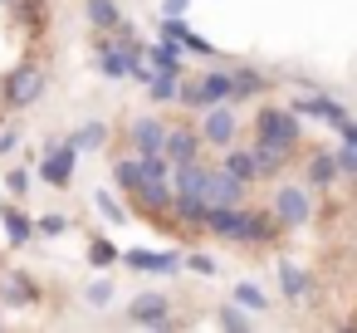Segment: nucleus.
<instances>
[{
	"instance_id": "obj_23",
	"label": "nucleus",
	"mask_w": 357,
	"mask_h": 333,
	"mask_svg": "<svg viewBox=\"0 0 357 333\" xmlns=\"http://www.w3.org/2000/svg\"><path fill=\"white\" fill-rule=\"evenodd\" d=\"M10 10L20 15V25H30V35H45V25H50L45 0H10Z\"/></svg>"
},
{
	"instance_id": "obj_1",
	"label": "nucleus",
	"mask_w": 357,
	"mask_h": 333,
	"mask_svg": "<svg viewBox=\"0 0 357 333\" xmlns=\"http://www.w3.org/2000/svg\"><path fill=\"white\" fill-rule=\"evenodd\" d=\"M255 142L274 147V152H294L298 147V113L294 108H259L255 113Z\"/></svg>"
},
{
	"instance_id": "obj_16",
	"label": "nucleus",
	"mask_w": 357,
	"mask_h": 333,
	"mask_svg": "<svg viewBox=\"0 0 357 333\" xmlns=\"http://www.w3.org/2000/svg\"><path fill=\"white\" fill-rule=\"evenodd\" d=\"M240 196H245V182L235 177V172H211V182H206V201L211 206H240Z\"/></svg>"
},
{
	"instance_id": "obj_15",
	"label": "nucleus",
	"mask_w": 357,
	"mask_h": 333,
	"mask_svg": "<svg viewBox=\"0 0 357 333\" xmlns=\"http://www.w3.org/2000/svg\"><path fill=\"white\" fill-rule=\"evenodd\" d=\"M206 182H211V167H201V157L172 167V186H176V196H206Z\"/></svg>"
},
{
	"instance_id": "obj_43",
	"label": "nucleus",
	"mask_w": 357,
	"mask_h": 333,
	"mask_svg": "<svg viewBox=\"0 0 357 333\" xmlns=\"http://www.w3.org/2000/svg\"><path fill=\"white\" fill-rule=\"evenodd\" d=\"M0 6H10V0H0Z\"/></svg>"
},
{
	"instance_id": "obj_14",
	"label": "nucleus",
	"mask_w": 357,
	"mask_h": 333,
	"mask_svg": "<svg viewBox=\"0 0 357 333\" xmlns=\"http://www.w3.org/2000/svg\"><path fill=\"white\" fill-rule=\"evenodd\" d=\"M201 142H206V138L181 123V128H167V147H162V152H167L172 162H196V157H201Z\"/></svg>"
},
{
	"instance_id": "obj_10",
	"label": "nucleus",
	"mask_w": 357,
	"mask_h": 333,
	"mask_svg": "<svg viewBox=\"0 0 357 333\" xmlns=\"http://www.w3.org/2000/svg\"><path fill=\"white\" fill-rule=\"evenodd\" d=\"M128 318L132 323H147V328H167L172 323V304H167V294H137L128 304Z\"/></svg>"
},
{
	"instance_id": "obj_18",
	"label": "nucleus",
	"mask_w": 357,
	"mask_h": 333,
	"mask_svg": "<svg viewBox=\"0 0 357 333\" xmlns=\"http://www.w3.org/2000/svg\"><path fill=\"white\" fill-rule=\"evenodd\" d=\"M206 230L220 235V240H235V245H240V235H245V211H240V206H211Z\"/></svg>"
},
{
	"instance_id": "obj_12",
	"label": "nucleus",
	"mask_w": 357,
	"mask_h": 333,
	"mask_svg": "<svg viewBox=\"0 0 357 333\" xmlns=\"http://www.w3.org/2000/svg\"><path fill=\"white\" fill-rule=\"evenodd\" d=\"M132 201H137L142 211L162 216V211H172V201H176V186H172V182H162V177H147V182L132 191Z\"/></svg>"
},
{
	"instance_id": "obj_8",
	"label": "nucleus",
	"mask_w": 357,
	"mask_h": 333,
	"mask_svg": "<svg viewBox=\"0 0 357 333\" xmlns=\"http://www.w3.org/2000/svg\"><path fill=\"white\" fill-rule=\"evenodd\" d=\"M123 265H128V269H142V274H176L186 260H181L176 250H128Z\"/></svg>"
},
{
	"instance_id": "obj_11",
	"label": "nucleus",
	"mask_w": 357,
	"mask_h": 333,
	"mask_svg": "<svg viewBox=\"0 0 357 333\" xmlns=\"http://www.w3.org/2000/svg\"><path fill=\"white\" fill-rule=\"evenodd\" d=\"M294 113H298V118H323L328 128H342V123H347V108H342L337 98H328V94H308V98H298Z\"/></svg>"
},
{
	"instance_id": "obj_21",
	"label": "nucleus",
	"mask_w": 357,
	"mask_h": 333,
	"mask_svg": "<svg viewBox=\"0 0 357 333\" xmlns=\"http://www.w3.org/2000/svg\"><path fill=\"white\" fill-rule=\"evenodd\" d=\"M279 289H284V299H294V304H298V299H308V289H313V284H308V274H303L294 260H279Z\"/></svg>"
},
{
	"instance_id": "obj_37",
	"label": "nucleus",
	"mask_w": 357,
	"mask_h": 333,
	"mask_svg": "<svg viewBox=\"0 0 357 333\" xmlns=\"http://www.w3.org/2000/svg\"><path fill=\"white\" fill-rule=\"evenodd\" d=\"M64 230H69V216H59V211L40 216V235H64Z\"/></svg>"
},
{
	"instance_id": "obj_2",
	"label": "nucleus",
	"mask_w": 357,
	"mask_h": 333,
	"mask_svg": "<svg viewBox=\"0 0 357 333\" xmlns=\"http://www.w3.org/2000/svg\"><path fill=\"white\" fill-rule=\"evenodd\" d=\"M0 94H6V108H30L40 94H45V69L40 64H20L6 74V84H0Z\"/></svg>"
},
{
	"instance_id": "obj_30",
	"label": "nucleus",
	"mask_w": 357,
	"mask_h": 333,
	"mask_svg": "<svg viewBox=\"0 0 357 333\" xmlns=\"http://www.w3.org/2000/svg\"><path fill=\"white\" fill-rule=\"evenodd\" d=\"M118 260H123V255H118V245H113V240H103V235H98V240H89V265L108 269V265H118Z\"/></svg>"
},
{
	"instance_id": "obj_7",
	"label": "nucleus",
	"mask_w": 357,
	"mask_h": 333,
	"mask_svg": "<svg viewBox=\"0 0 357 333\" xmlns=\"http://www.w3.org/2000/svg\"><path fill=\"white\" fill-rule=\"evenodd\" d=\"M128 147L137 152V157H147V152H162L167 147V128L147 113V118H132L128 123Z\"/></svg>"
},
{
	"instance_id": "obj_5",
	"label": "nucleus",
	"mask_w": 357,
	"mask_h": 333,
	"mask_svg": "<svg viewBox=\"0 0 357 333\" xmlns=\"http://www.w3.org/2000/svg\"><path fill=\"white\" fill-rule=\"evenodd\" d=\"M308 211H313V206H308V191H303V186H279V191H274V216L284 221V230H298V225L308 221Z\"/></svg>"
},
{
	"instance_id": "obj_32",
	"label": "nucleus",
	"mask_w": 357,
	"mask_h": 333,
	"mask_svg": "<svg viewBox=\"0 0 357 333\" xmlns=\"http://www.w3.org/2000/svg\"><path fill=\"white\" fill-rule=\"evenodd\" d=\"M215 323H220V328H230V333H235V328H250V309H245L240 299H235V304H220Z\"/></svg>"
},
{
	"instance_id": "obj_24",
	"label": "nucleus",
	"mask_w": 357,
	"mask_h": 333,
	"mask_svg": "<svg viewBox=\"0 0 357 333\" xmlns=\"http://www.w3.org/2000/svg\"><path fill=\"white\" fill-rule=\"evenodd\" d=\"M0 221H6V235H10V245H30V235L40 230V221H30L25 211H10V206H6V216H0Z\"/></svg>"
},
{
	"instance_id": "obj_42",
	"label": "nucleus",
	"mask_w": 357,
	"mask_h": 333,
	"mask_svg": "<svg viewBox=\"0 0 357 333\" xmlns=\"http://www.w3.org/2000/svg\"><path fill=\"white\" fill-rule=\"evenodd\" d=\"M0 269H6V255H0Z\"/></svg>"
},
{
	"instance_id": "obj_9",
	"label": "nucleus",
	"mask_w": 357,
	"mask_h": 333,
	"mask_svg": "<svg viewBox=\"0 0 357 333\" xmlns=\"http://www.w3.org/2000/svg\"><path fill=\"white\" fill-rule=\"evenodd\" d=\"M40 299V284L25 274V269H0V304H15V309H30Z\"/></svg>"
},
{
	"instance_id": "obj_38",
	"label": "nucleus",
	"mask_w": 357,
	"mask_h": 333,
	"mask_svg": "<svg viewBox=\"0 0 357 333\" xmlns=\"http://www.w3.org/2000/svg\"><path fill=\"white\" fill-rule=\"evenodd\" d=\"M337 167H342L347 177H357V147H352V142H342V147H337Z\"/></svg>"
},
{
	"instance_id": "obj_36",
	"label": "nucleus",
	"mask_w": 357,
	"mask_h": 333,
	"mask_svg": "<svg viewBox=\"0 0 357 333\" xmlns=\"http://www.w3.org/2000/svg\"><path fill=\"white\" fill-rule=\"evenodd\" d=\"M176 103H181V108H201V113H206V98H201V84H181V94H176Z\"/></svg>"
},
{
	"instance_id": "obj_6",
	"label": "nucleus",
	"mask_w": 357,
	"mask_h": 333,
	"mask_svg": "<svg viewBox=\"0 0 357 333\" xmlns=\"http://www.w3.org/2000/svg\"><path fill=\"white\" fill-rule=\"evenodd\" d=\"M201 138H206V147H230L235 142V113H230V103H211L206 108Z\"/></svg>"
},
{
	"instance_id": "obj_4",
	"label": "nucleus",
	"mask_w": 357,
	"mask_h": 333,
	"mask_svg": "<svg viewBox=\"0 0 357 333\" xmlns=\"http://www.w3.org/2000/svg\"><path fill=\"white\" fill-rule=\"evenodd\" d=\"M157 35H162V40H176L181 50H191V54H201V59H211V54H215V45H211V40H201V35L186 25V15H162Z\"/></svg>"
},
{
	"instance_id": "obj_13",
	"label": "nucleus",
	"mask_w": 357,
	"mask_h": 333,
	"mask_svg": "<svg viewBox=\"0 0 357 333\" xmlns=\"http://www.w3.org/2000/svg\"><path fill=\"white\" fill-rule=\"evenodd\" d=\"M196 84H201L206 108H211V103H235V69H206Z\"/></svg>"
},
{
	"instance_id": "obj_17",
	"label": "nucleus",
	"mask_w": 357,
	"mask_h": 333,
	"mask_svg": "<svg viewBox=\"0 0 357 333\" xmlns=\"http://www.w3.org/2000/svg\"><path fill=\"white\" fill-rule=\"evenodd\" d=\"M279 230H284V221H279L274 211H245V235H240V245H269Z\"/></svg>"
},
{
	"instance_id": "obj_26",
	"label": "nucleus",
	"mask_w": 357,
	"mask_h": 333,
	"mask_svg": "<svg viewBox=\"0 0 357 333\" xmlns=\"http://www.w3.org/2000/svg\"><path fill=\"white\" fill-rule=\"evenodd\" d=\"M113 177H118V186H123V191H128V196H132V191H137V186H142V182H147V167H142V157H123V162H118V172H113Z\"/></svg>"
},
{
	"instance_id": "obj_22",
	"label": "nucleus",
	"mask_w": 357,
	"mask_h": 333,
	"mask_svg": "<svg viewBox=\"0 0 357 333\" xmlns=\"http://www.w3.org/2000/svg\"><path fill=\"white\" fill-rule=\"evenodd\" d=\"M225 172H235L245 186L264 177V172H259V157H255V152H245V147H230V152H225Z\"/></svg>"
},
{
	"instance_id": "obj_19",
	"label": "nucleus",
	"mask_w": 357,
	"mask_h": 333,
	"mask_svg": "<svg viewBox=\"0 0 357 333\" xmlns=\"http://www.w3.org/2000/svg\"><path fill=\"white\" fill-rule=\"evenodd\" d=\"M181 84H186V69H157L152 84H147V98L152 103H172L181 94Z\"/></svg>"
},
{
	"instance_id": "obj_25",
	"label": "nucleus",
	"mask_w": 357,
	"mask_h": 333,
	"mask_svg": "<svg viewBox=\"0 0 357 333\" xmlns=\"http://www.w3.org/2000/svg\"><path fill=\"white\" fill-rule=\"evenodd\" d=\"M89 25H93V30H118V25H123L118 0H89Z\"/></svg>"
},
{
	"instance_id": "obj_41",
	"label": "nucleus",
	"mask_w": 357,
	"mask_h": 333,
	"mask_svg": "<svg viewBox=\"0 0 357 333\" xmlns=\"http://www.w3.org/2000/svg\"><path fill=\"white\" fill-rule=\"evenodd\" d=\"M337 133H342V142H352V147H357V123H352V118H347V123H342Z\"/></svg>"
},
{
	"instance_id": "obj_31",
	"label": "nucleus",
	"mask_w": 357,
	"mask_h": 333,
	"mask_svg": "<svg viewBox=\"0 0 357 333\" xmlns=\"http://www.w3.org/2000/svg\"><path fill=\"white\" fill-rule=\"evenodd\" d=\"M235 299H240V304H245L250 313H264V309H269L264 289H259V284H250V279H240V284H235Z\"/></svg>"
},
{
	"instance_id": "obj_34",
	"label": "nucleus",
	"mask_w": 357,
	"mask_h": 333,
	"mask_svg": "<svg viewBox=\"0 0 357 333\" xmlns=\"http://www.w3.org/2000/svg\"><path fill=\"white\" fill-rule=\"evenodd\" d=\"M186 269H191V274H206V279H211V274H215L220 265H215L211 255H201V250H186Z\"/></svg>"
},
{
	"instance_id": "obj_3",
	"label": "nucleus",
	"mask_w": 357,
	"mask_h": 333,
	"mask_svg": "<svg viewBox=\"0 0 357 333\" xmlns=\"http://www.w3.org/2000/svg\"><path fill=\"white\" fill-rule=\"evenodd\" d=\"M74 172H79V147H74V142H50L45 162H40V177L64 191V186L74 182Z\"/></svg>"
},
{
	"instance_id": "obj_39",
	"label": "nucleus",
	"mask_w": 357,
	"mask_h": 333,
	"mask_svg": "<svg viewBox=\"0 0 357 333\" xmlns=\"http://www.w3.org/2000/svg\"><path fill=\"white\" fill-rule=\"evenodd\" d=\"M191 0H162V15H186Z\"/></svg>"
},
{
	"instance_id": "obj_29",
	"label": "nucleus",
	"mask_w": 357,
	"mask_h": 333,
	"mask_svg": "<svg viewBox=\"0 0 357 333\" xmlns=\"http://www.w3.org/2000/svg\"><path fill=\"white\" fill-rule=\"evenodd\" d=\"M93 206L103 211V221H108V225H128V211H123V201H118L113 191H98V196H93Z\"/></svg>"
},
{
	"instance_id": "obj_20",
	"label": "nucleus",
	"mask_w": 357,
	"mask_h": 333,
	"mask_svg": "<svg viewBox=\"0 0 357 333\" xmlns=\"http://www.w3.org/2000/svg\"><path fill=\"white\" fill-rule=\"evenodd\" d=\"M337 172H342V167H337V152H313V157H308V177H303V182H308V186H333V182H337Z\"/></svg>"
},
{
	"instance_id": "obj_33",
	"label": "nucleus",
	"mask_w": 357,
	"mask_h": 333,
	"mask_svg": "<svg viewBox=\"0 0 357 333\" xmlns=\"http://www.w3.org/2000/svg\"><path fill=\"white\" fill-rule=\"evenodd\" d=\"M84 299H89L93 309H108V304H113V279H93V284L84 289Z\"/></svg>"
},
{
	"instance_id": "obj_40",
	"label": "nucleus",
	"mask_w": 357,
	"mask_h": 333,
	"mask_svg": "<svg viewBox=\"0 0 357 333\" xmlns=\"http://www.w3.org/2000/svg\"><path fill=\"white\" fill-rule=\"evenodd\" d=\"M15 142H20L15 133H0V157H10V152H15Z\"/></svg>"
},
{
	"instance_id": "obj_28",
	"label": "nucleus",
	"mask_w": 357,
	"mask_h": 333,
	"mask_svg": "<svg viewBox=\"0 0 357 333\" xmlns=\"http://www.w3.org/2000/svg\"><path fill=\"white\" fill-rule=\"evenodd\" d=\"M69 142H74L79 152H93V147H108V128H103V123H84L79 133H69Z\"/></svg>"
},
{
	"instance_id": "obj_27",
	"label": "nucleus",
	"mask_w": 357,
	"mask_h": 333,
	"mask_svg": "<svg viewBox=\"0 0 357 333\" xmlns=\"http://www.w3.org/2000/svg\"><path fill=\"white\" fill-rule=\"evenodd\" d=\"M269 84H264V74L259 69H235V103L240 98H259Z\"/></svg>"
},
{
	"instance_id": "obj_35",
	"label": "nucleus",
	"mask_w": 357,
	"mask_h": 333,
	"mask_svg": "<svg viewBox=\"0 0 357 333\" xmlns=\"http://www.w3.org/2000/svg\"><path fill=\"white\" fill-rule=\"evenodd\" d=\"M6 191H10L15 201H20V196H30V172H25V167H15V172L6 177Z\"/></svg>"
}]
</instances>
